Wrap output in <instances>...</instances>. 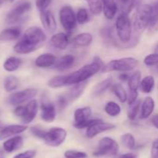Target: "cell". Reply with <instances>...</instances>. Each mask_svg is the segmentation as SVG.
I'll return each mask as SVG.
<instances>
[{
    "mask_svg": "<svg viewBox=\"0 0 158 158\" xmlns=\"http://www.w3.org/2000/svg\"><path fill=\"white\" fill-rule=\"evenodd\" d=\"M74 62H75V57L71 54H66L57 60L54 64V67L58 71H63L72 68L73 65L74 64Z\"/></svg>",
    "mask_w": 158,
    "mask_h": 158,
    "instance_id": "7402d4cb",
    "label": "cell"
},
{
    "mask_svg": "<svg viewBox=\"0 0 158 158\" xmlns=\"http://www.w3.org/2000/svg\"><path fill=\"white\" fill-rule=\"evenodd\" d=\"M119 152V145L114 139L110 137L102 138L98 144V148L94 153L96 156H117Z\"/></svg>",
    "mask_w": 158,
    "mask_h": 158,
    "instance_id": "52a82bcc",
    "label": "cell"
},
{
    "mask_svg": "<svg viewBox=\"0 0 158 158\" xmlns=\"http://www.w3.org/2000/svg\"><path fill=\"white\" fill-rule=\"evenodd\" d=\"M22 60L19 57H10L9 58H7L6 60V61L4 62V64H3V68L6 70V71H9V72H13V71H16L17 69L19 68V67L21 66Z\"/></svg>",
    "mask_w": 158,
    "mask_h": 158,
    "instance_id": "4316f807",
    "label": "cell"
},
{
    "mask_svg": "<svg viewBox=\"0 0 158 158\" xmlns=\"http://www.w3.org/2000/svg\"><path fill=\"white\" fill-rule=\"evenodd\" d=\"M2 4H3V0H0V7L2 6Z\"/></svg>",
    "mask_w": 158,
    "mask_h": 158,
    "instance_id": "91938a15",
    "label": "cell"
},
{
    "mask_svg": "<svg viewBox=\"0 0 158 158\" xmlns=\"http://www.w3.org/2000/svg\"><path fill=\"white\" fill-rule=\"evenodd\" d=\"M77 16V23L80 24H84V23H87L89 20V15L88 13L87 10L84 8H81L77 11V13L76 15Z\"/></svg>",
    "mask_w": 158,
    "mask_h": 158,
    "instance_id": "74e56055",
    "label": "cell"
},
{
    "mask_svg": "<svg viewBox=\"0 0 158 158\" xmlns=\"http://www.w3.org/2000/svg\"><path fill=\"white\" fill-rule=\"evenodd\" d=\"M66 79L67 75H58L52 77L48 81L47 85L51 88H58L65 86L66 85Z\"/></svg>",
    "mask_w": 158,
    "mask_h": 158,
    "instance_id": "1f68e13d",
    "label": "cell"
},
{
    "mask_svg": "<svg viewBox=\"0 0 158 158\" xmlns=\"http://www.w3.org/2000/svg\"><path fill=\"white\" fill-rule=\"evenodd\" d=\"M40 21L47 32L53 33L56 29V21L53 13L49 10L40 12Z\"/></svg>",
    "mask_w": 158,
    "mask_h": 158,
    "instance_id": "4fadbf2b",
    "label": "cell"
},
{
    "mask_svg": "<svg viewBox=\"0 0 158 158\" xmlns=\"http://www.w3.org/2000/svg\"><path fill=\"white\" fill-rule=\"evenodd\" d=\"M148 29L150 33H155L158 30V14L153 15Z\"/></svg>",
    "mask_w": 158,
    "mask_h": 158,
    "instance_id": "7bdbcfd3",
    "label": "cell"
},
{
    "mask_svg": "<svg viewBox=\"0 0 158 158\" xmlns=\"http://www.w3.org/2000/svg\"><path fill=\"white\" fill-rule=\"evenodd\" d=\"M21 29L18 26L7 28L0 33L1 41H12L15 40L21 36Z\"/></svg>",
    "mask_w": 158,
    "mask_h": 158,
    "instance_id": "d6986e66",
    "label": "cell"
},
{
    "mask_svg": "<svg viewBox=\"0 0 158 158\" xmlns=\"http://www.w3.org/2000/svg\"><path fill=\"white\" fill-rule=\"evenodd\" d=\"M9 2H13L14 1H15V0H9Z\"/></svg>",
    "mask_w": 158,
    "mask_h": 158,
    "instance_id": "6125c7cd",
    "label": "cell"
},
{
    "mask_svg": "<svg viewBox=\"0 0 158 158\" xmlns=\"http://www.w3.org/2000/svg\"><path fill=\"white\" fill-rule=\"evenodd\" d=\"M140 100L137 99L132 104L129 105V108L127 112V117L130 120H134L137 118V114L140 111Z\"/></svg>",
    "mask_w": 158,
    "mask_h": 158,
    "instance_id": "e575fe53",
    "label": "cell"
},
{
    "mask_svg": "<svg viewBox=\"0 0 158 158\" xmlns=\"http://www.w3.org/2000/svg\"><path fill=\"white\" fill-rule=\"evenodd\" d=\"M117 158H137V156L133 153H127L117 156Z\"/></svg>",
    "mask_w": 158,
    "mask_h": 158,
    "instance_id": "816d5d0a",
    "label": "cell"
},
{
    "mask_svg": "<svg viewBox=\"0 0 158 158\" xmlns=\"http://www.w3.org/2000/svg\"><path fill=\"white\" fill-rule=\"evenodd\" d=\"M25 106H26V112H25L24 117L21 120L24 124H29L32 122L36 116L39 108L38 102L35 99H32L29 101L27 105Z\"/></svg>",
    "mask_w": 158,
    "mask_h": 158,
    "instance_id": "9a60e30c",
    "label": "cell"
},
{
    "mask_svg": "<svg viewBox=\"0 0 158 158\" xmlns=\"http://www.w3.org/2000/svg\"><path fill=\"white\" fill-rule=\"evenodd\" d=\"M28 129L26 125H10L3 128L0 132V140H4L9 137H13L16 135L23 133Z\"/></svg>",
    "mask_w": 158,
    "mask_h": 158,
    "instance_id": "5bb4252c",
    "label": "cell"
},
{
    "mask_svg": "<svg viewBox=\"0 0 158 158\" xmlns=\"http://www.w3.org/2000/svg\"><path fill=\"white\" fill-rule=\"evenodd\" d=\"M86 86V82H82V83L73 85V86L72 88H70V89L69 90V92L67 94L68 99L71 101L77 100L83 94Z\"/></svg>",
    "mask_w": 158,
    "mask_h": 158,
    "instance_id": "d4e9b609",
    "label": "cell"
},
{
    "mask_svg": "<svg viewBox=\"0 0 158 158\" xmlns=\"http://www.w3.org/2000/svg\"><path fill=\"white\" fill-rule=\"evenodd\" d=\"M99 119H89L87 121H85V122H81V123H74L73 126L75 128L79 129H87L88 127L90 126L92 124L95 123L96 122H97Z\"/></svg>",
    "mask_w": 158,
    "mask_h": 158,
    "instance_id": "f6af8a7d",
    "label": "cell"
},
{
    "mask_svg": "<svg viewBox=\"0 0 158 158\" xmlns=\"http://www.w3.org/2000/svg\"><path fill=\"white\" fill-rule=\"evenodd\" d=\"M112 86V80L111 78H106L102 81L99 82L97 85L94 87L92 90V94L94 97L101 95L106 90L109 89Z\"/></svg>",
    "mask_w": 158,
    "mask_h": 158,
    "instance_id": "cb8c5ba5",
    "label": "cell"
},
{
    "mask_svg": "<svg viewBox=\"0 0 158 158\" xmlns=\"http://www.w3.org/2000/svg\"><path fill=\"white\" fill-rule=\"evenodd\" d=\"M118 1L121 3L122 13L128 15L134 7V0H118Z\"/></svg>",
    "mask_w": 158,
    "mask_h": 158,
    "instance_id": "60d3db41",
    "label": "cell"
},
{
    "mask_svg": "<svg viewBox=\"0 0 158 158\" xmlns=\"http://www.w3.org/2000/svg\"><path fill=\"white\" fill-rule=\"evenodd\" d=\"M88 3L89 11L94 15H99L103 12V6L100 0H84Z\"/></svg>",
    "mask_w": 158,
    "mask_h": 158,
    "instance_id": "d590c367",
    "label": "cell"
},
{
    "mask_svg": "<svg viewBox=\"0 0 158 158\" xmlns=\"http://www.w3.org/2000/svg\"><path fill=\"white\" fill-rule=\"evenodd\" d=\"M121 143L126 148L133 150L136 147V140L131 133H127L121 136Z\"/></svg>",
    "mask_w": 158,
    "mask_h": 158,
    "instance_id": "8d00e7d4",
    "label": "cell"
},
{
    "mask_svg": "<svg viewBox=\"0 0 158 158\" xmlns=\"http://www.w3.org/2000/svg\"><path fill=\"white\" fill-rule=\"evenodd\" d=\"M129 74H127V73H121V74L119 75V79L122 81H126L129 80Z\"/></svg>",
    "mask_w": 158,
    "mask_h": 158,
    "instance_id": "f5cc1de1",
    "label": "cell"
},
{
    "mask_svg": "<svg viewBox=\"0 0 158 158\" xmlns=\"http://www.w3.org/2000/svg\"><path fill=\"white\" fill-rule=\"evenodd\" d=\"M37 90L35 88H26L23 91L12 93L8 99V102L12 105H19L32 100L36 96Z\"/></svg>",
    "mask_w": 158,
    "mask_h": 158,
    "instance_id": "30bf717a",
    "label": "cell"
},
{
    "mask_svg": "<svg viewBox=\"0 0 158 158\" xmlns=\"http://www.w3.org/2000/svg\"><path fill=\"white\" fill-rule=\"evenodd\" d=\"M105 112L107 115H109L111 117H116L118 115H120L121 112V108L120 105L115 102H109L106 103L104 108Z\"/></svg>",
    "mask_w": 158,
    "mask_h": 158,
    "instance_id": "d6a6232c",
    "label": "cell"
},
{
    "mask_svg": "<svg viewBox=\"0 0 158 158\" xmlns=\"http://www.w3.org/2000/svg\"><path fill=\"white\" fill-rule=\"evenodd\" d=\"M3 128H4V125H3V123L2 122V121L0 120V132L3 129Z\"/></svg>",
    "mask_w": 158,
    "mask_h": 158,
    "instance_id": "9f6ffc18",
    "label": "cell"
},
{
    "mask_svg": "<svg viewBox=\"0 0 158 158\" xmlns=\"http://www.w3.org/2000/svg\"><path fill=\"white\" fill-rule=\"evenodd\" d=\"M30 132L34 136H35V137L37 138H40V139H44L46 133V130L43 129L41 128H39V127H36V126L31 127Z\"/></svg>",
    "mask_w": 158,
    "mask_h": 158,
    "instance_id": "ee69618b",
    "label": "cell"
},
{
    "mask_svg": "<svg viewBox=\"0 0 158 158\" xmlns=\"http://www.w3.org/2000/svg\"><path fill=\"white\" fill-rule=\"evenodd\" d=\"M100 34H101V37H103V40H104L105 41L109 42V43H111L117 46L118 42L116 41V38L114 33V29H113L111 26H104V27L100 30Z\"/></svg>",
    "mask_w": 158,
    "mask_h": 158,
    "instance_id": "4dcf8cb0",
    "label": "cell"
},
{
    "mask_svg": "<svg viewBox=\"0 0 158 158\" xmlns=\"http://www.w3.org/2000/svg\"><path fill=\"white\" fill-rule=\"evenodd\" d=\"M31 8H32V3L29 0L19 1L6 15V23L13 25L23 23V21H25L26 14L30 11Z\"/></svg>",
    "mask_w": 158,
    "mask_h": 158,
    "instance_id": "3957f363",
    "label": "cell"
},
{
    "mask_svg": "<svg viewBox=\"0 0 158 158\" xmlns=\"http://www.w3.org/2000/svg\"><path fill=\"white\" fill-rule=\"evenodd\" d=\"M151 157L158 158V138L153 142L151 150Z\"/></svg>",
    "mask_w": 158,
    "mask_h": 158,
    "instance_id": "c3c4849f",
    "label": "cell"
},
{
    "mask_svg": "<svg viewBox=\"0 0 158 158\" xmlns=\"http://www.w3.org/2000/svg\"><path fill=\"white\" fill-rule=\"evenodd\" d=\"M41 119L46 122H52L56 119L55 105L49 101H43L40 105Z\"/></svg>",
    "mask_w": 158,
    "mask_h": 158,
    "instance_id": "7c38bea8",
    "label": "cell"
},
{
    "mask_svg": "<svg viewBox=\"0 0 158 158\" xmlns=\"http://www.w3.org/2000/svg\"><path fill=\"white\" fill-rule=\"evenodd\" d=\"M68 100L66 97L64 96H60L57 99V105H58L59 108L60 110L64 109L68 105Z\"/></svg>",
    "mask_w": 158,
    "mask_h": 158,
    "instance_id": "681fc988",
    "label": "cell"
},
{
    "mask_svg": "<svg viewBox=\"0 0 158 158\" xmlns=\"http://www.w3.org/2000/svg\"><path fill=\"white\" fill-rule=\"evenodd\" d=\"M56 62V58L52 54H43L35 60V64L39 68H48L53 66Z\"/></svg>",
    "mask_w": 158,
    "mask_h": 158,
    "instance_id": "ac0fdd59",
    "label": "cell"
},
{
    "mask_svg": "<svg viewBox=\"0 0 158 158\" xmlns=\"http://www.w3.org/2000/svg\"><path fill=\"white\" fill-rule=\"evenodd\" d=\"M4 88L6 91L10 92L13 91L18 88L19 85V81L15 76L8 75L4 79Z\"/></svg>",
    "mask_w": 158,
    "mask_h": 158,
    "instance_id": "f546056e",
    "label": "cell"
},
{
    "mask_svg": "<svg viewBox=\"0 0 158 158\" xmlns=\"http://www.w3.org/2000/svg\"><path fill=\"white\" fill-rule=\"evenodd\" d=\"M139 62L134 57H123L120 59H115L108 62L104 65L102 73L111 72V71H121V72H127L135 69L138 65Z\"/></svg>",
    "mask_w": 158,
    "mask_h": 158,
    "instance_id": "277c9868",
    "label": "cell"
},
{
    "mask_svg": "<svg viewBox=\"0 0 158 158\" xmlns=\"http://www.w3.org/2000/svg\"><path fill=\"white\" fill-rule=\"evenodd\" d=\"M0 158H5L4 153L2 151H0Z\"/></svg>",
    "mask_w": 158,
    "mask_h": 158,
    "instance_id": "6f0895ef",
    "label": "cell"
},
{
    "mask_svg": "<svg viewBox=\"0 0 158 158\" xmlns=\"http://www.w3.org/2000/svg\"><path fill=\"white\" fill-rule=\"evenodd\" d=\"M112 89L115 95L117 96V98L120 100V102L124 103L125 102L127 101V94L123 87L120 84H116V85H113Z\"/></svg>",
    "mask_w": 158,
    "mask_h": 158,
    "instance_id": "836d02e7",
    "label": "cell"
},
{
    "mask_svg": "<svg viewBox=\"0 0 158 158\" xmlns=\"http://www.w3.org/2000/svg\"><path fill=\"white\" fill-rule=\"evenodd\" d=\"M23 139L20 136H15L3 143V149L7 153H12L22 147Z\"/></svg>",
    "mask_w": 158,
    "mask_h": 158,
    "instance_id": "44dd1931",
    "label": "cell"
},
{
    "mask_svg": "<svg viewBox=\"0 0 158 158\" xmlns=\"http://www.w3.org/2000/svg\"><path fill=\"white\" fill-rule=\"evenodd\" d=\"M25 112H26V106H23V105H18L14 110V114L17 117L21 118V119L24 117Z\"/></svg>",
    "mask_w": 158,
    "mask_h": 158,
    "instance_id": "7dc6e473",
    "label": "cell"
},
{
    "mask_svg": "<svg viewBox=\"0 0 158 158\" xmlns=\"http://www.w3.org/2000/svg\"><path fill=\"white\" fill-rule=\"evenodd\" d=\"M151 122H152V124L154 125V127L158 129V114L154 115L152 117V119H151Z\"/></svg>",
    "mask_w": 158,
    "mask_h": 158,
    "instance_id": "db71d44e",
    "label": "cell"
},
{
    "mask_svg": "<svg viewBox=\"0 0 158 158\" xmlns=\"http://www.w3.org/2000/svg\"><path fill=\"white\" fill-rule=\"evenodd\" d=\"M59 15L60 23L67 32H72L77 27V16L70 6H63L60 10Z\"/></svg>",
    "mask_w": 158,
    "mask_h": 158,
    "instance_id": "ba28073f",
    "label": "cell"
},
{
    "mask_svg": "<svg viewBox=\"0 0 158 158\" xmlns=\"http://www.w3.org/2000/svg\"><path fill=\"white\" fill-rule=\"evenodd\" d=\"M153 16L152 5H141L137 9L134 19V28L137 33H141L149 26Z\"/></svg>",
    "mask_w": 158,
    "mask_h": 158,
    "instance_id": "5b68a950",
    "label": "cell"
},
{
    "mask_svg": "<svg viewBox=\"0 0 158 158\" xmlns=\"http://www.w3.org/2000/svg\"><path fill=\"white\" fill-rule=\"evenodd\" d=\"M115 126L116 125L114 124L110 123V122H103L101 119H99L97 122L92 124L90 126L86 129V137L92 139L100 133L113 129L115 128Z\"/></svg>",
    "mask_w": 158,
    "mask_h": 158,
    "instance_id": "8fae6325",
    "label": "cell"
},
{
    "mask_svg": "<svg viewBox=\"0 0 158 158\" xmlns=\"http://www.w3.org/2000/svg\"><path fill=\"white\" fill-rule=\"evenodd\" d=\"M69 37L64 33H58L54 34L50 39V44L53 47L59 50H65L69 45Z\"/></svg>",
    "mask_w": 158,
    "mask_h": 158,
    "instance_id": "2e32d148",
    "label": "cell"
},
{
    "mask_svg": "<svg viewBox=\"0 0 158 158\" xmlns=\"http://www.w3.org/2000/svg\"><path fill=\"white\" fill-rule=\"evenodd\" d=\"M137 97H138V92L137 91H130L129 95L127 96V102L129 105L132 104L133 102L137 100Z\"/></svg>",
    "mask_w": 158,
    "mask_h": 158,
    "instance_id": "f907efd6",
    "label": "cell"
},
{
    "mask_svg": "<svg viewBox=\"0 0 158 158\" xmlns=\"http://www.w3.org/2000/svg\"><path fill=\"white\" fill-rule=\"evenodd\" d=\"M154 85H155V81H154V77L148 75L142 79L139 88L143 93H151L154 89Z\"/></svg>",
    "mask_w": 158,
    "mask_h": 158,
    "instance_id": "83f0119b",
    "label": "cell"
},
{
    "mask_svg": "<svg viewBox=\"0 0 158 158\" xmlns=\"http://www.w3.org/2000/svg\"><path fill=\"white\" fill-rule=\"evenodd\" d=\"M141 81V72L136 71L130 76L128 80L129 91H137Z\"/></svg>",
    "mask_w": 158,
    "mask_h": 158,
    "instance_id": "f1b7e54d",
    "label": "cell"
},
{
    "mask_svg": "<svg viewBox=\"0 0 158 158\" xmlns=\"http://www.w3.org/2000/svg\"><path fill=\"white\" fill-rule=\"evenodd\" d=\"M155 108V102L153 98L148 96L143 101L140 110V119H146L152 115Z\"/></svg>",
    "mask_w": 158,
    "mask_h": 158,
    "instance_id": "ffe728a7",
    "label": "cell"
},
{
    "mask_svg": "<svg viewBox=\"0 0 158 158\" xmlns=\"http://www.w3.org/2000/svg\"><path fill=\"white\" fill-rule=\"evenodd\" d=\"M92 34L89 33H82L78 34L73 38V41L77 46H89L93 42Z\"/></svg>",
    "mask_w": 158,
    "mask_h": 158,
    "instance_id": "484cf974",
    "label": "cell"
},
{
    "mask_svg": "<svg viewBox=\"0 0 158 158\" xmlns=\"http://www.w3.org/2000/svg\"><path fill=\"white\" fill-rule=\"evenodd\" d=\"M155 53H157V54H158V45L157 46H156L155 48Z\"/></svg>",
    "mask_w": 158,
    "mask_h": 158,
    "instance_id": "680465c9",
    "label": "cell"
},
{
    "mask_svg": "<svg viewBox=\"0 0 158 158\" xmlns=\"http://www.w3.org/2000/svg\"><path fill=\"white\" fill-rule=\"evenodd\" d=\"M156 71H157V72L158 73V65H157V67H156Z\"/></svg>",
    "mask_w": 158,
    "mask_h": 158,
    "instance_id": "94428289",
    "label": "cell"
},
{
    "mask_svg": "<svg viewBox=\"0 0 158 158\" xmlns=\"http://www.w3.org/2000/svg\"><path fill=\"white\" fill-rule=\"evenodd\" d=\"M92 115V109L90 107H83L79 108L74 112V121L75 123H81L89 119Z\"/></svg>",
    "mask_w": 158,
    "mask_h": 158,
    "instance_id": "603a6c76",
    "label": "cell"
},
{
    "mask_svg": "<svg viewBox=\"0 0 158 158\" xmlns=\"http://www.w3.org/2000/svg\"><path fill=\"white\" fill-rule=\"evenodd\" d=\"M102 69H103V67L101 65L99 64L97 62L93 61L91 64L84 65L72 74H68L66 85H72L85 82L99 71H101Z\"/></svg>",
    "mask_w": 158,
    "mask_h": 158,
    "instance_id": "7a4b0ae2",
    "label": "cell"
},
{
    "mask_svg": "<svg viewBox=\"0 0 158 158\" xmlns=\"http://www.w3.org/2000/svg\"><path fill=\"white\" fill-rule=\"evenodd\" d=\"M103 6V12L107 20H113L117 12V4L115 0H100Z\"/></svg>",
    "mask_w": 158,
    "mask_h": 158,
    "instance_id": "e0dca14e",
    "label": "cell"
},
{
    "mask_svg": "<svg viewBox=\"0 0 158 158\" xmlns=\"http://www.w3.org/2000/svg\"><path fill=\"white\" fill-rule=\"evenodd\" d=\"M67 132L61 127H52L46 131L44 142L49 147H56L61 145L66 139Z\"/></svg>",
    "mask_w": 158,
    "mask_h": 158,
    "instance_id": "9c48e42d",
    "label": "cell"
},
{
    "mask_svg": "<svg viewBox=\"0 0 158 158\" xmlns=\"http://www.w3.org/2000/svg\"><path fill=\"white\" fill-rule=\"evenodd\" d=\"M52 2V0H35V6L40 12H42L47 10L46 9L50 6Z\"/></svg>",
    "mask_w": 158,
    "mask_h": 158,
    "instance_id": "b9f144b4",
    "label": "cell"
},
{
    "mask_svg": "<svg viewBox=\"0 0 158 158\" xmlns=\"http://www.w3.org/2000/svg\"><path fill=\"white\" fill-rule=\"evenodd\" d=\"M153 8V15L158 14V1L156 2L154 5H152Z\"/></svg>",
    "mask_w": 158,
    "mask_h": 158,
    "instance_id": "11a10c76",
    "label": "cell"
},
{
    "mask_svg": "<svg viewBox=\"0 0 158 158\" xmlns=\"http://www.w3.org/2000/svg\"><path fill=\"white\" fill-rule=\"evenodd\" d=\"M143 64L148 67L157 66L158 65V54L154 53L146 56L143 59Z\"/></svg>",
    "mask_w": 158,
    "mask_h": 158,
    "instance_id": "ab89813d",
    "label": "cell"
},
{
    "mask_svg": "<svg viewBox=\"0 0 158 158\" xmlns=\"http://www.w3.org/2000/svg\"><path fill=\"white\" fill-rule=\"evenodd\" d=\"M65 158H86L87 154L85 152L75 150H66L64 153Z\"/></svg>",
    "mask_w": 158,
    "mask_h": 158,
    "instance_id": "f35d334b",
    "label": "cell"
},
{
    "mask_svg": "<svg viewBox=\"0 0 158 158\" xmlns=\"http://www.w3.org/2000/svg\"><path fill=\"white\" fill-rule=\"evenodd\" d=\"M117 37L122 44L129 43L132 37V23L127 14L121 13L117 18L115 23Z\"/></svg>",
    "mask_w": 158,
    "mask_h": 158,
    "instance_id": "8992f818",
    "label": "cell"
},
{
    "mask_svg": "<svg viewBox=\"0 0 158 158\" xmlns=\"http://www.w3.org/2000/svg\"><path fill=\"white\" fill-rule=\"evenodd\" d=\"M35 155H36V151L35 150H29L18 153L13 156V158H34Z\"/></svg>",
    "mask_w": 158,
    "mask_h": 158,
    "instance_id": "bcb514c9",
    "label": "cell"
},
{
    "mask_svg": "<svg viewBox=\"0 0 158 158\" xmlns=\"http://www.w3.org/2000/svg\"><path fill=\"white\" fill-rule=\"evenodd\" d=\"M46 40V36L41 28L31 26L25 31L23 37L14 46L19 54H28L36 50Z\"/></svg>",
    "mask_w": 158,
    "mask_h": 158,
    "instance_id": "6da1fadb",
    "label": "cell"
}]
</instances>
